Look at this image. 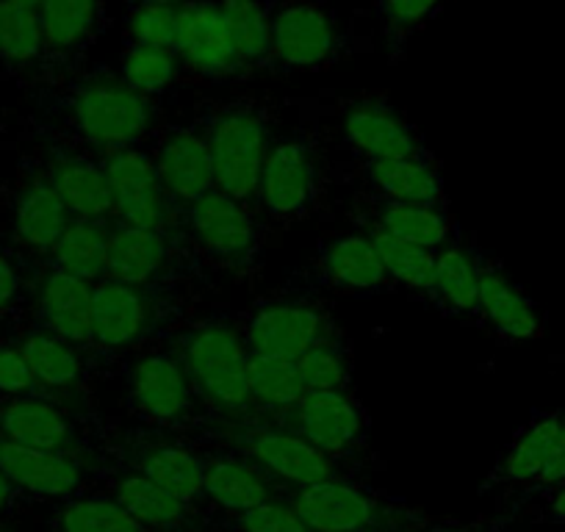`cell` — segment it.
<instances>
[{
    "mask_svg": "<svg viewBox=\"0 0 565 532\" xmlns=\"http://www.w3.org/2000/svg\"><path fill=\"white\" fill-rule=\"evenodd\" d=\"M100 159L111 189L114 222L170 233V236H189L181 209L161 187L153 150H148V145L114 150Z\"/></svg>",
    "mask_w": 565,
    "mask_h": 532,
    "instance_id": "obj_9",
    "label": "cell"
},
{
    "mask_svg": "<svg viewBox=\"0 0 565 532\" xmlns=\"http://www.w3.org/2000/svg\"><path fill=\"white\" fill-rule=\"evenodd\" d=\"M100 482L148 532H220V519L205 515L150 477L114 464Z\"/></svg>",
    "mask_w": 565,
    "mask_h": 532,
    "instance_id": "obj_20",
    "label": "cell"
},
{
    "mask_svg": "<svg viewBox=\"0 0 565 532\" xmlns=\"http://www.w3.org/2000/svg\"><path fill=\"white\" fill-rule=\"evenodd\" d=\"M203 482L205 497L220 515L242 513L266 499L289 497L264 469L225 444L203 453Z\"/></svg>",
    "mask_w": 565,
    "mask_h": 532,
    "instance_id": "obj_25",
    "label": "cell"
},
{
    "mask_svg": "<svg viewBox=\"0 0 565 532\" xmlns=\"http://www.w3.org/2000/svg\"><path fill=\"white\" fill-rule=\"evenodd\" d=\"M45 73L42 84L67 78L84 70L86 56L106 31V0H42Z\"/></svg>",
    "mask_w": 565,
    "mask_h": 532,
    "instance_id": "obj_18",
    "label": "cell"
},
{
    "mask_svg": "<svg viewBox=\"0 0 565 532\" xmlns=\"http://www.w3.org/2000/svg\"><path fill=\"white\" fill-rule=\"evenodd\" d=\"M306 391H352V350L344 336L333 333L297 358Z\"/></svg>",
    "mask_w": 565,
    "mask_h": 532,
    "instance_id": "obj_42",
    "label": "cell"
},
{
    "mask_svg": "<svg viewBox=\"0 0 565 532\" xmlns=\"http://www.w3.org/2000/svg\"><path fill=\"white\" fill-rule=\"evenodd\" d=\"M175 7L145 3V7H128V14H125V42H130V45H153L175 51Z\"/></svg>",
    "mask_w": 565,
    "mask_h": 532,
    "instance_id": "obj_45",
    "label": "cell"
},
{
    "mask_svg": "<svg viewBox=\"0 0 565 532\" xmlns=\"http://www.w3.org/2000/svg\"><path fill=\"white\" fill-rule=\"evenodd\" d=\"M175 56L186 73L209 81H233L249 75L233 42L220 0H192L178 7Z\"/></svg>",
    "mask_w": 565,
    "mask_h": 532,
    "instance_id": "obj_16",
    "label": "cell"
},
{
    "mask_svg": "<svg viewBox=\"0 0 565 532\" xmlns=\"http://www.w3.org/2000/svg\"><path fill=\"white\" fill-rule=\"evenodd\" d=\"M189 238L211 264L231 273L255 269L264 258V231L247 203L211 189L183 211Z\"/></svg>",
    "mask_w": 565,
    "mask_h": 532,
    "instance_id": "obj_8",
    "label": "cell"
},
{
    "mask_svg": "<svg viewBox=\"0 0 565 532\" xmlns=\"http://www.w3.org/2000/svg\"><path fill=\"white\" fill-rule=\"evenodd\" d=\"M372 198L396 203H444V175L430 150L405 159H372L363 164Z\"/></svg>",
    "mask_w": 565,
    "mask_h": 532,
    "instance_id": "obj_31",
    "label": "cell"
},
{
    "mask_svg": "<svg viewBox=\"0 0 565 532\" xmlns=\"http://www.w3.org/2000/svg\"><path fill=\"white\" fill-rule=\"evenodd\" d=\"M449 0H374V18L391 62H402L411 42L422 34Z\"/></svg>",
    "mask_w": 565,
    "mask_h": 532,
    "instance_id": "obj_39",
    "label": "cell"
},
{
    "mask_svg": "<svg viewBox=\"0 0 565 532\" xmlns=\"http://www.w3.org/2000/svg\"><path fill=\"white\" fill-rule=\"evenodd\" d=\"M363 222L427 249H441L444 244L460 236L447 203H396V200L369 198Z\"/></svg>",
    "mask_w": 565,
    "mask_h": 532,
    "instance_id": "obj_32",
    "label": "cell"
},
{
    "mask_svg": "<svg viewBox=\"0 0 565 532\" xmlns=\"http://www.w3.org/2000/svg\"><path fill=\"white\" fill-rule=\"evenodd\" d=\"M391 532H482V524H460V521L430 519V521H422V524L399 526V530H391Z\"/></svg>",
    "mask_w": 565,
    "mask_h": 532,
    "instance_id": "obj_50",
    "label": "cell"
},
{
    "mask_svg": "<svg viewBox=\"0 0 565 532\" xmlns=\"http://www.w3.org/2000/svg\"><path fill=\"white\" fill-rule=\"evenodd\" d=\"M563 482H565V419H563V427H559L557 441H554L552 453H548L546 464H543V469L537 471L535 480H532L530 486L519 493V508L521 504L532 502L535 497H541V493L563 486Z\"/></svg>",
    "mask_w": 565,
    "mask_h": 532,
    "instance_id": "obj_47",
    "label": "cell"
},
{
    "mask_svg": "<svg viewBox=\"0 0 565 532\" xmlns=\"http://www.w3.org/2000/svg\"><path fill=\"white\" fill-rule=\"evenodd\" d=\"M242 422L244 425L225 438V447L236 449L244 458L253 460L286 493L300 491L313 482L333 480V477H350L347 460L322 453L311 441L275 425L266 416H260V422L244 416Z\"/></svg>",
    "mask_w": 565,
    "mask_h": 532,
    "instance_id": "obj_7",
    "label": "cell"
},
{
    "mask_svg": "<svg viewBox=\"0 0 565 532\" xmlns=\"http://www.w3.org/2000/svg\"><path fill=\"white\" fill-rule=\"evenodd\" d=\"M530 504V502H526ZM526 521L537 526H559L565 524V482L532 499V508L526 513Z\"/></svg>",
    "mask_w": 565,
    "mask_h": 532,
    "instance_id": "obj_48",
    "label": "cell"
},
{
    "mask_svg": "<svg viewBox=\"0 0 565 532\" xmlns=\"http://www.w3.org/2000/svg\"><path fill=\"white\" fill-rule=\"evenodd\" d=\"M7 203L9 225H12L9 244L29 260H36V264L45 260L64 227L73 222V214L56 194V189L51 187L40 161H20L18 187L12 189Z\"/></svg>",
    "mask_w": 565,
    "mask_h": 532,
    "instance_id": "obj_15",
    "label": "cell"
},
{
    "mask_svg": "<svg viewBox=\"0 0 565 532\" xmlns=\"http://www.w3.org/2000/svg\"><path fill=\"white\" fill-rule=\"evenodd\" d=\"M247 73L271 70L269 0H220Z\"/></svg>",
    "mask_w": 565,
    "mask_h": 532,
    "instance_id": "obj_37",
    "label": "cell"
},
{
    "mask_svg": "<svg viewBox=\"0 0 565 532\" xmlns=\"http://www.w3.org/2000/svg\"><path fill=\"white\" fill-rule=\"evenodd\" d=\"M565 408L559 411H535L524 425L515 430L504 453L499 455L497 466L488 475V480L480 486V493L491 491H524L537 471L546 464L548 453H552L554 441L563 427Z\"/></svg>",
    "mask_w": 565,
    "mask_h": 532,
    "instance_id": "obj_28",
    "label": "cell"
},
{
    "mask_svg": "<svg viewBox=\"0 0 565 532\" xmlns=\"http://www.w3.org/2000/svg\"><path fill=\"white\" fill-rule=\"evenodd\" d=\"M18 341L23 355L29 358V366L34 372L36 383L47 396L56 400L58 394H70V391L81 389L89 374V358L84 350L70 341L58 339V336L45 333V330L29 328ZM62 403V400H58Z\"/></svg>",
    "mask_w": 565,
    "mask_h": 532,
    "instance_id": "obj_34",
    "label": "cell"
},
{
    "mask_svg": "<svg viewBox=\"0 0 565 532\" xmlns=\"http://www.w3.org/2000/svg\"><path fill=\"white\" fill-rule=\"evenodd\" d=\"M344 139L352 150L372 159H405V156L424 153L422 134L383 100H355L344 108Z\"/></svg>",
    "mask_w": 565,
    "mask_h": 532,
    "instance_id": "obj_26",
    "label": "cell"
},
{
    "mask_svg": "<svg viewBox=\"0 0 565 532\" xmlns=\"http://www.w3.org/2000/svg\"><path fill=\"white\" fill-rule=\"evenodd\" d=\"M286 499L313 532H391L433 519L405 499L388 497L352 477L313 482Z\"/></svg>",
    "mask_w": 565,
    "mask_h": 532,
    "instance_id": "obj_4",
    "label": "cell"
},
{
    "mask_svg": "<svg viewBox=\"0 0 565 532\" xmlns=\"http://www.w3.org/2000/svg\"><path fill=\"white\" fill-rule=\"evenodd\" d=\"M0 198H3V181H0Z\"/></svg>",
    "mask_w": 565,
    "mask_h": 532,
    "instance_id": "obj_54",
    "label": "cell"
},
{
    "mask_svg": "<svg viewBox=\"0 0 565 532\" xmlns=\"http://www.w3.org/2000/svg\"><path fill=\"white\" fill-rule=\"evenodd\" d=\"M271 70H322L344 51L333 12L313 0H269Z\"/></svg>",
    "mask_w": 565,
    "mask_h": 532,
    "instance_id": "obj_12",
    "label": "cell"
},
{
    "mask_svg": "<svg viewBox=\"0 0 565 532\" xmlns=\"http://www.w3.org/2000/svg\"><path fill=\"white\" fill-rule=\"evenodd\" d=\"M153 161L161 187L181 209V214L194 200L216 189L214 159H211L203 128L178 125V128L164 130L153 148Z\"/></svg>",
    "mask_w": 565,
    "mask_h": 532,
    "instance_id": "obj_23",
    "label": "cell"
},
{
    "mask_svg": "<svg viewBox=\"0 0 565 532\" xmlns=\"http://www.w3.org/2000/svg\"><path fill=\"white\" fill-rule=\"evenodd\" d=\"M0 471L36 502H62L92 491L106 471V458L92 453L34 449L0 438Z\"/></svg>",
    "mask_w": 565,
    "mask_h": 532,
    "instance_id": "obj_14",
    "label": "cell"
},
{
    "mask_svg": "<svg viewBox=\"0 0 565 532\" xmlns=\"http://www.w3.org/2000/svg\"><path fill=\"white\" fill-rule=\"evenodd\" d=\"M108 460L150 477V480L159 482L161 488L175 493L178 499L192 504L194 510L220 519L214 504L205 497L203 453H198V449L189 447V444H178L172 441V438L159 436L156 427L153 430L125 433V436L119 438V441H114V447L108 449Z\"/></svg>",
    "mask_w": 565,
    "mask_h": 532,
    "instance_id": "obj_11",
    "label": "cell"
},
{
    "mask_svg": "<svg viewBox=\"0 0 565 532\" xmlns=\"http://www.w3.org/2000/svg\"><path fill=\"white\" fill-rule=\"evenodd\" d=\"M554 532H565V524H559V526H552Z\"/></svg>",
    "mask_w": 565,
    "mask_h": 532,
    "instance_id": "obj_53",
    "label": "cell"
},
{
    "mask_svg": "<svg viewBox=\"0 0 565 532\" xmlns=\"http://www.w3.org/2000/svg\"><path fill=\"white\" fill-rule=\"evenodd\" d=\"M186 319L181 284L136 286L103 278L95 284V347L106 352L134 350L167 339Z\"/></svg>",
    "mask_w": 565,
    "mask_h": 532,
    "instance_id": "obj_3",
    "label": "cell"
},
{
    "mask_svg": "<svg viewBox=\"0 0 565 532\" xmlns=\"http://www.w3.org/2000/svg\"><path fill=\"white\" fill-rule=\"evenodd\" d=\"M47 532H148L111 493L86 491L53 502Z\"/></svg>",
    "mask_w": 565,
    "mask_h": 532,
    "instance_id": "obj_35",
    "label": "cell"
},
{
    "mask_svg": "<svg viewBox=\"0 0 565 532\" xmlns=\"http://www.w3.org/2000/svg\"><path fill=\"white\" fill-rule=\"evenodd\" d=\"M249 355L297 358L319 341L339 333L333 319L322 308L308 306L306 300H266L249 308L238 324Z\"/></svg>",
    "mask_w": 565,
    "mask_h": 532,
    "instance_id": "obj_17",
    "label": "cell"
},
{
    "mask_svg": "<svg viewBox=\"0 0 565 532\" xmlns=\"http://www.w3.org/2000/svg\"><path fill=\"white\" fill-rule=\"evenodd\" d=\"M181 70L175 51H167V47L125 42L122 53H119V78L150 100L170 92Z\"/></svg>",
    "mask_w": 565,
    "mask_h": 532,
    "instance_id": "obj_41",
    "label": "cell"
},
{
    "mask_svg": "<svg viewBox=\"0 0 565 532\" xmlns=\"http://www.w3.org/2000/svg\"><path fill=\"white\" fill-rule=\"evenodd\" d=\"M477 317L504 341L537 339L543 330L541 311L504 273L499 260L480 255V302Z\"/></svg>",
    "mask_w": 565,
    "mask_h": 532,
    "instance_id": "obj_29",
    "label": "cell"
},
{
    "mask_svg": "<svg viewBox=\"0 0 565 532\" xmlns=\"http://www.w3.org/2000/svg\"><path fill=\"white\" fill-rule=\"evenodd\" d=\"M313 198H317V167H313L311 145L300 137L271 142L255 192L260 209L271 220L291 222L311 211Z\"/></svg>",
    "mask_w": 565,
    "mask_h": 532,
    "instance_id": "obj_22",
    "label": "cell"
},
{
    "mask_svg": "<svg viewBox=\"0 0 565 532\" xmlns=\"http://www.w3.org/2000/svg\"><path fill=\"white\" fill-rule=\"evenodd\" d=\"M311 280L350 295H380L394 286L366 233H344L324 242L313 260Z\"/></svg>",
    "mask_w": 565,
    "mask_h": 532,
    "instance_id": "obj_27",
    "label": "cell"
},
{
    "mask_svg": "<svg viewBox=\"0 0 565 532\" xmlns=\"http://www.w3.org/2000/svg\"><path fill=\"white\" fill-rule=\"evenodd\" d=\"M203 130L214 159L216 189L249 205L258 192L260 170L271 148L264 108L244 100L225 103L211 108Z\"/></svg>",
    "mask_w": 565,
    "mask_h": 532,
    "instance_id": "obj_6",
    "label": "cell"
},
{
    "mask_svg": "<svg viewBox=\"0 0 565 532\" xmlns=\"http://www.w3.org/2000/svg\"><path fill=\"white\" fill-rule=\"evenodd\" d=\"M363 233L372 238L391 284L405 286V289L418 291V295H427L433 280V269H436V249L418 247V244L391 236V233L380 231V227L374 225H366Z\"/></svg>",
    "mask_w": 565,
    "mask_h": 532,
    "instance_id": "obj_40",
    "label": "cell"
},
{
    "mask_svg": "<svg viewBox=\"0 0 565 532\" xmlns=\"http://www.w3.org/2000/svg\"><path fill=\"white\" fill-rule=\"evenodd\" d=\"M20 3H31V7H40L42 0H20Z\"/></svg>",
    "mask_w": 565,
    "mask_h": 532,
    "instance_id": "obj_52",
    "label": "cell"
},
{
    "mask_svg": "<svg viewBox=\"0 0 565 532\" xmlns=\"http://www.w3.org/2000/svg\"><path fill=\"white\" fill-rule=\"evenodd\" d=\"M427 295L447 317H477L480 302V253L460 236L436 249V269Z\"/></svg>",
    "mask_w": 565,
    "mask_h": 532,
    "instance_id": "obj_33",
    "label": "cell"
},
{
    "mask_svg": "<svg viewBox=\"0 0 565 532\" xmlns=\"http://www.w3.org/2000/svg\"><path fill=\"white\" fill-rule=\"evenodd\" d=\"M220 532H313L289 499H266L255 508L220 515Z\"/></svg>",
    "mask_w": 565,
    "mask_h": 532,
    "instance_id": "obj_44",
    "label": "cell"
},
{
    "mask_svg": "<svg viewBox=\"0 0 565 532\" xmlns=\"http://www.w3.org/2000/svg\"><path fill=\"white\" fill-rule=\"evenodd\" d=\"M95 284L40 260L34 273L31 328L58 336L81 350L95 347Z\"/></svg>",
    "mask_w": 565,
    "mask_h": 532,
    "instance_id": "obj_19",
    "label": "cell"
},
{
    "mask_svg": "<svg viewBox=\"0 0 565 532\" xmlns=\"http://www.w3.org/2000/svg\"><path fill=\"white\" fill-rule=\"evenodd\" d=\"M260 416L341 460L355 458L369 438V416L352 391H306L289 408Z\"/></svg>",
    "mask_w": 565,
    "mask_h": 532,
    "instance_id": "obj_13",
    "label": "cell"
},
{
    "mask_svg": "<svg viewBox=\"0 0 565 532\" xmlns=\"http://www.w3.org/2000/svg\"><path fill=\"white\" fill-rule=\"evenodd\" d=\"M34 89L36 111L56 134V142L95 156L148 145L156 100L130 89L119 73L84 67Z\"/></svg>",
    "mask_w": 565,
    "mask_h": 532,
    "instance_id": "obj_1",
    "label": "cell"
},
{
    "mask_svg": "<svg viewBox=\"0 0 565 532\" xmlns=\"http://www.w3.org/2000/svg\"><path fill=\"white\" fill-rule=\"evenodd\" d=\"M0 73L7 78L42 84L45 73V36H42L40 7L20 0H0Z\"/></svg>",
    "mask_w": 565,
    "mask_h": 532,
    "instance_id": "obj_30",
    "label": "cell"
},
{
    "mask_svg": "<svg viewBox=\"0 0 565 532\" xmlns=\"http://www.w3.org/2000/svg\"><path fill=\"white\" fill-rule=\"evenodd\" d=\"M45 394L29 366L18 341H0V400Z\"/></svg>",
    "mask_w": 565,
    "mask_h": 532,
    "instance_id": "obj_46",
    "label": "cell"
},
{
    "mask_svg": "<svg viewBox=\"0 0 565 532\" xmlns=\"http://www.w3.org/2000/svg\"><path fill=\"white\" fill-rule=\"evenodd\" d=\"M145 3H156V7H183L192 0H125V7H145Z\"/></svg>",
    "mask_w": 565,
    "mask_h": 532,
    "instance_id": "obj_51",
    "label": "cell"
},
{
    "mask_svg": "<svg viewBox=\"0 0 565 532\" xmlns=\"http://www.w3.org/2000/svg\"><path fill=\"white\" fill-rule=\"evenodd\" d=\"M34 273L36 260H29L20 249L0 238V322L31 311Z\"/></svg>",
    "mask_w": 565,
    "mask_h": 532,
    "instance_id": "obj_43",
    "label": "cell"
},
{
    "mask_svg": "<svg viewBox=\"0 0 565 532\" xmlns=\"http://www.w3.org/2000/svg\"><path fill=\"white\" fill-rule=\"evenodd\" d=\"M0 532H7V530H0Z\"/></svg>",
    "mask_w": 565,
    "mask_h": 532,
    "instance_id": "obj_55",
    "label": "cell"
},
{
    "mask_svg": "<svg viewBox=\"0 0 565 532\" xmlns=\"http://www.w3.org/2000/svg\"><path fill=\"white\" fill-rule=\"evenodd\" d=\"M108 225L111 222L73 220L53 249L47 253L45 264L64 269V273L84 278L89 284L106 278V249H108Z\"/></svg>",
    "mask_w": 565,
    "mask_h": 532,
    "instance_id": "obj_36",
    "label": "cell"
},
{
    "mask_svg": "<svg viewBox=\"0 0 565 532\" xmlns=\"http://www.w3.org/2000/svg\"><path fill=\"white\" fill-rule=\"evenodd\" d=\"M249 394H253V414H277L289 408L306 394L297 361L275 355H249ZM249 414V416H253Z\"/></svg>",
    "mask_w": 565,
    "mask_h": 532,
    "instance_id": "obj_38",
    "label": "cell"
},
{
    "mask_svg": "<svg viewBox=\"0 0 565 532\" xmlns=\"http://www.w3.org/2000/svg\"><path fill=\"white\" fill-rule=\"evenodd\" d=\"M198 247L189 236L148 231V227L108 225L106 278L122 284H181L183 275L194 273Z\"/></svg>",
    "mask_w": 565,
    "mask_h": 532,
    "instance_id": "obj_10",
    "label": "cell"
},
{
    "mask_svg": "<svg viewBox=\"0 0 565 532\" xmlns=\"http://www.w3.org/2000/svg\"><path fill=\"white\" fill-rule=\"evenodd\" d=\"M128 400L141 425L156 430H183L214 419V411L203 400L175 347H156L136 358L128 369Z\"/></svg>",
    "mask_w": 565,
    "mask_h": 532,
    "instance_id": "obj_5",
    "label": "cell"
},
{
    "mask_svg": "<svg viewBox=\"0 0 565 532\" xmlns=\"http://www.w3.org/2000/svg\"><path fill=\"white\" fill-rule=\"evenodd\" d=\"M172 347L214 416L222 414L244 419L253 414L255 405L247 374L249 350L244 344L242 328L231 317L214 313L172 339Z\"/></svg>",
    "mask_w": 565,
    "mask_h": 532,
    "instance_id": "obj_2",
    "label": "cell"
},
{
    "mask_svg": "<svg viewBox=\"0 0 565 532\" xmlns=\"http://www.w3.org/2000/svg\"><path fill=\"white\" fill-rule=\"evenodd\" d=\"M0 438L34 449L92 453L84 422L47 394L0 400Z\"/></svg>",
    "mask_w": 565,
    "mask_h": 532,
    "instance_id": "obj_21",
    "label": "cell"
},
{
    "mask_svg": "<svg viewBox=\"0 0 565 532\" xmlns=\"http://www.w3.org/2000/svg\"><path fill=\"white\" fill-rule=\"evenodd\" d=\"M31 504H36V499L29 497L23 488L14 486V482L0 471V519H9V515L31 508Z\"/></svg>",
    "mask_w": 565,
    "mask_h": 532,
    "instance_id": "obj_49",
    "label": "cell"
},
{
    "mask_svg": "<svg viewBox=\"0 0 565 532\" xmlns=\"http://www.w3.org/2000/svg\"><path fill=\"white\" fill-rule=\"evenodd\" d=\"M42 170H45L47 181L56 189L58 198L64 200L73 220L114 222L111 189H108L100 156L62 142H51Z\"/></svg>",
    "mask_w": 565,
    "mask_h": 532,
    "instance_id": "obj_24",
    "label": "cell"
}]
</instances>
